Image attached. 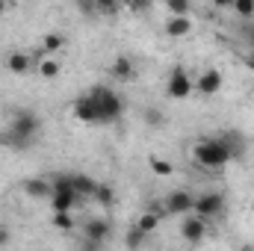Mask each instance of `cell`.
Masks as SVG:
<instances>
[{
    "label": "cell",
    "mask_w": 254,
    "mask_h": 251,
    "mask_svg": "<svg viewBox=\"0 0 254 251\" xmlns=\"http://www.w3.org/2000/svg\"><path fill=\"white\" fill-rule=\"evenodd\" d=\"M192 33V21L187 15H169L166 21V36L169 39H187Z\"/></svg>",
    "instance_id": "13"
},
{
    "label": "cell",
    "mask_w": 254,
    "mask_h": 251,
    "mask_svg": "<svg viewBox=\"0 0 254 251\" xmlns=\"http://www.w3.org/2000/svg\"><path fill=\"white\" fill-rule=\"evenodd\" d=\"M192 157H195V163H198V166H204V169H210V172H219V169H225V166L234 160L231 148H228L219 136L201 139V142L192 148Z\"/></svg>",
    "instance_id": "1"
},
{
    "label": "cell",
    "mask_w": 254,
    "mask_h": 251,
    "mask_svg": "<svg viewBox=\"0 0 254 251\" xmlns=\"http://www.w3.org/2000/svg\"><path fill=\"white\" fill-rule=\"evenodd\" d=\"M24 195L33 198V201H51V195H54L51 178H27L24 181Z\"/></svg>",
    "instance_id": "11"
},
{
    "label": "cell",
    "mask_w": 254,
    "mask_h": 251,
    "mask_svg": "<svg viewBox=\"0 0 254 251\" xmlns=\"http://www.w3.org/2000/svg\"><path fill=\"white\" fill-rule=\"evenodd\" d=\"M89 95H92L95 110H98V125H113V122L122 119V113H125V101L119 98L116 89H110V86L101 83V86H95Z\"/></svg>",
    "instance_id": "2"
},
{
    "label": "cell",
    "mask_w": 254,
    "mask_h": 251,
    "mask_svg": "<svg viewBox=\"0 0 254 251\" xmlns=\"http://www.w3.org/2000/svg\"><path fill=\"white\" fill-rule=\"evenodd\" d=\"M0 145H3V148H12V151H27L33 142L24 139V136H18L12 127H3V130H0Z\"/></svg>",
    "instance_id": "14"
},
{
    "label": "cell",
    "mask_w": 254,
    "mask_h": 251,
    "mask_svg": "<svg viewBox=\"0 0 254 251\" xmlns=\"http://www.w3.org/2000/svg\"><path fill=\"white\" fill-rule=\"evenodd\" d=\"M192 89H195V83H192V77L187 74V68H172V74H169V80H166V95L172 98V101H184V98H190Z\"/></svg>",
    "instance_id": "5"
},
{
    "label": "cell",
    "mask_w": 254,
    "mask_h": 251,
    "mask_svg": "<svg viewBox=\"0 0 254 251\" xmlns=\"http://www.w3.org/2000/svg\"><path fill=\"white\" fill-rule=\"evenodd\" d=\"M181 237H184L190 246L204 243V237H207V219H201L198 213H187V219L181 222Z\"/></svg>",
    "instance_id": "6"
},
{
    "label": "cell",
    "mask_w": 254,
    "mask_h": 251,
    "mask_svg": "<svg viewBox=\"0 0 254 251\" xmlns=\"http://www.w3.org/2000/svg\"><path fill=\"white\" fill-rule=\"evenodd\" d=\"M3 12H6V0H0V15H3Z\"/></svg>",
    "instance_id": "36"
},
{
    "label": "cell",
    "mask_w": 254,
    "mask_h": 251,
    "mask_svg": "<svg viewBox=\"0 0 254 251\" xmlns=\"http://www.w3.org/2000/svg\"><path fill=\"white\" fill-rule=\"evenodd\" d=\"M148 237H151V234H145L142 228H136V225H133V228L127 231L125 243H127V249H142V246L148 243Z\"/></svg>",
    "instance_id": "23"
},
{
    "label": "cell",
    "mask_w": 254,
    "mask_h": 251,
    "mask_svg": "<svg viewBox=\"0 0 254 251\" xmlns=\"http://www.w3.org/2000/svg\"><path fill=\"white\" fill-rule=\"evenodd\" d=\"M192 213H198L207 222L216 219V216H222L225 213V195L222 192H201L195 198V204H192Z\"/></svg>",
    "instance_id": "4"
},
{
    "label": "cell",
    "mask_w": 254,
    "mask_h": 251,
    "mask_svg": "<svg viewBox=\"0 0 254 251\" xmlns=\"http://www.w3.org/2000/svg\"><path fill=\"white\" fill-rule=\"evenodd\" d=\"M122 6H127V9H133V12H142V9H148L151 6V0H119Z\"/></svg>",
    "instance_id": "31"
},
{
    "label": "cell",
    "mask_w": 254,
    "mask_h": 251,
    "mask_svg": "<svg viewBox=\"0 0 254 251\" xmlns=\"http://www.w3.org/2000/svg\"><path fill=\"white\" fill-rule=\"evenodd\" d=\"M95 6H98V12H104V15H113L122 3H119V0H95Z\"/></svg>",
    "instance_id": "30"
},
{
    "label": "cell",
    "mask_w": 254,
    "mask_h": 251,
    "mask_svg": "<svg viewBox=\"0 0 254 251\" xmlns=\"http://www.w3.org/2000/svg\"><path fill=\"white\" fill-rule=\"evenodd\" d=\"M190 6H192V0H166L169 15H190Z\"/></svg>",
    "instance_id": "27"
},
{
    "label": "cell",
    "mask_w": 254,
    "mask_h": 251,
    "mask_svg": "<svg viewBox=\"0 0 254 251\" xmlns=\"http://www.w3.org/2000/svg\"><path fill=\"white\" fill-rule=\"evenodd\" d=\"M145 125L160 127L163 125V113H160V110H148V113H145Z\"/></svg>",
    "instance_id": "32"
},
{
    "label": "cell",
    "mask_w": 254,
    "mask_h": 251,
    "mask_svg": "<svg viewBox=\"0 0 254 251\" xmlns=\"http://www.w3.org/2000/svg\"><path fill=\"white\" fill-rule=\"evenodd\" d=\"M54 228L57 231H71L74 228V216H71V210H60V213H54Z\"/></svg>",
    "instance_id": "25"
},
{
    "label": "cell",
    "mask_w": 254,
    "mask_h": 251,
    "mask_svg": "<svg viewBox=\"0 0 254 251\" xmlns=\"http://www.w3.org/2000/svg\"><path fill=\"white\" fill-rule=\"evenodd\" d=\"M163 213H166V210H145V213L136 219V228H142L145 234H154V231L160 228V219H163Z\"/></svg>",
    "instance_id": "17"
},
{
    "label": "cell",
    "mask_w": 254,
    "mask_h": 251,
    "mask_svg": "<svg viewBox=\"0 0 254 251\" xmlns=\"http://www.w3.org/2000/svg\"><path fill=\"white\" fill-rule=\"evenodd\" d=\"M243 42L254 51V18H249V21L243 24Z\"/></svg>",
    "instance_id": "28"
},
{
    "label": "cell",
    "mask_w": 254,
    "mask_h": 251,
    "mask_svg": "<svg viewBox=\"0 0 254 251\" xmlns=\"http://www.w3.org/2000/svg\"><path fill=\"white\" fill-rule=\"evenodd\" d=\"M219 139H222V142H225V145L231 148V154H234V160H237V157L243 154V148H246V142H243V139H240V133H234V130H225V133H222Z\"/></svg>",
    "instance_id": "20"
},
{
    "label": "cell",
    "mask_w": 254,
    "mask_h": 251,
    "mask_svg": "<svg viewBox=\"0 0 254 251\" xmlns=\"http://www.w3.org/2000/svg\"><path fill=\"white\" fill-rule=\"evenodd\" d=\"M148 166H151V172H154L157 178H172V175H175V166H172L169 160H163V157H151Z\"/></svg>",
    "instance_id": "21"
},
{
    "label": "cell",
    "mask_w": 254,
    "mask_h": 251,
    "mask_svg": "<svg viewBox=\"0 0 254 251\" xmlns=\"http://www.w3.org/2000/svg\"><path fill=\"white\" fill-rule=\"evenodd\" d=\"M246 65H249V68H252V71H254V51H252V54H249V57H246Z\"/></svg>",
    "instance_id": "35"
},
{
    "label": "cell",
    "mask_w": 254,
    "mask_h": 251,
    "mask_svg": "<svg viewBox=\"0 0 254 251\" xmlns=\"http://www.w3.org/2000/svg\"><path fill=\"white\" fill-rule=\"evenodd\" d=\"M9 243H12V231H9L6 225H0V249H3V246H9Z\"/></svg>",
    "instance_id": "33"
},
{
    "label": "cell",
    "mask_w": 254,
    "mask_h": 251,
    "mask_svg": "<svg viewBox=\"0 0 254 251\" xmlns=\"http://www.w3.org/2000/svg\"><path fill=\"white\" fill-rule=\"evenodd\" d=\"M42 48H45L48 54H57V51H63V48H65V36H63V33H48V36L42 39Z\"/></svg>",
    "instance_id": "24"
},
{
    "label": "cell",
    "mask_w": 254,
    "mask_h": 251,
    "mask_svg": "<svg viewBox=\"0 0 254 251\" xmlns=\"http://www.w3.org/2000/svg\"><path fill=\"white\" fill-rule=\"evenodd\" d=\"M243 21H249V18H254V0H234V6H231Z\"/></svg>",
    "instance_id": "26"
},
{
    "label": "cell",
    "mask_w": 254,
    "mask_h": 251,
    "mask_svg": "<svg viewBox=\"0 0 254 251\" xmlns=\"http://www.w3.org/2000/svg\"><path fill=\"white\" fill-rule=\"evenodd\" d=\"M192 83H195V89H198L201 95H219L222 86H225V74H222L219 68H204Z\"/></svg>",
    "instance_id": "8"
},
{
    "label": "cell",
    "mask_w": 254,
    "mask_h": 251,
    "mask_svg": "<svg viewBox=\"0 0 254 251\" xmlns=\"http://www.w3.org/2000/svg\"><path fill=\"white\" fill-rule=\"evenodd\" d=\"M71 116H74L77 122H83V125H98V110H95V101H92V95H89V92H86V95H80V98L74 101Z\"/></svg>",
    "instance_id": "10"
},
{
    "label": "cell",
    "mask_w": 254,
    "mask_h": 251,
    "mask_svg": "<svg viewBox=\"0 0 254 251\" xmlns=\"http://www.w3.org/2000/svg\"><path fill=\"white\" fill-rule=\"evenodd\" d=\"M83 201H86V198H83L74 187H54L51 210H54V213H60V210H74V207H80Z\"/></svg>",
    "instance_id": "7"
},
{
    "label": "cell",
    "mask_w": 254,
    "mask_h": 251,
    "mask_svg": "<svg viewBox=\"0 0 254 251\" xmlns=\"http://www.w3.org/2000/svg\"><path fill=\"white\" fill-rule=\"evenodd\" d=\"M77 9H80L86 18H95V15H98V6H95V0H77Z\"/></svg>",
    "instance_id": "29"
},
{
    "label": "cell",
    "mask_w": 254,
    "mask_h": 251,
    "mask_svg": "<svg viewBox=\"0 0 254 251\" xmlns=\"http://www.w3.org/2000/svg\"><path fill=\"white\" fill-rule=\"evenodd\" d=\"M166 213L169 216H187V213H192V204H195V195L192 192H187V189H175V192H169L166 195Z\"/></svg>",
    "instance_id": "9"
},
{
    "label": "cell",
    "mask_w": 254,
    "mask_h": 251,
    "mask_svg": "<svg viewBox=\"0 0 254 251\" xmlns=\"http://www.w3.org/2000/svg\"><path fill=\"white\" fill-rule=\"evenodd\" d=\"M36 68H39V74H42L45 80H54V77H60V71H63V63H60L54 54H48L42 63L36 65Z\"/></svg>",
    "instance_id": "19"
},
{
    "label": "cell",
    "mask_w": 254,
    "mask_h": 251,
    "mask_svg": "<svg viewBox=\"0 0 254 251\" xmlns=\"http://www.w3.org/2000/svg\"><path fill=\"white\" fill-rule=\"evenodd\" d=\"M101 207H113L116 204V192H113V187L110 184H98V189H95V195H92Z\"/></svg>",
    "instance_id": "22"
},
{
    "label": "cell",
    "mask_w": 254,
    "mask_h": 251,
    "mask_svg": "<svg viewBox=\"0 0 254 251\" xmlns=\"http://www.w3.org/2000/svg\"><path fill=\"white\" fill-rule=\"evenodd\" d=\"M110 74L116 77V80H122V83H127V80H133V60L130 57H116L113 60V65H110Z\"/></svg>",
    "instance_id": "15"
},
{
    "label": "cell",
    "mask_w": 254,
    "mask_h": 251,
    "mask_svg": "<svg viewBox=\"0 0 254 251\" xmlns=\"http://www.w3.org/2000/svg\"><path fill=\"white\" fill-rule=\"evenodd\" d=\"M71 187L77 189L83 198H92V195H95V189H98V181H95V178H89V175H71Z\"/></svg>",
    "instance_id": "18"
},
{
    "label": "cell",
    "mask_w": 254,
    "mask_h": 251,
    "mask_svg": "<svg viewBox=\"0 0 254 251\" xmlns=\"http://www.w3.org/2000/svg\"><path fill=\"white\" fill-rule=\"evenodd\" d=\"M213 6H216V9H231L234 0H213Z\"/></svg>",
    "instance_id": "34"
},
{
    "label": "cell",
    "mask_w": 254,
    "mask_h": 251,
    "mask_svg": "<svg viewBox=\"0 0 254 251\" xmlns=\"http://www.w3.org/2000/svg\"><path fill=\"white\" fill-rule=\"evenodd\" d=\"M83 237L98 240V243H107V240L113 237V225H110L107 219H89V222L83 225Z\"/></svg>",
    "instance_id": "12"
},
{
    "label": "cell",
    "mask_w": 254,
    "mask_h": 251,
    "mask_svg": "<svg viewBox=\"0 0 254 251\" xmlns=\"http://www.w3.org/2000/svg\"><path fill=\"white\" fill-rule=\"evenodd\" d=\"M9 127H12L18 136H24V139L36 142V136L42 133V119H39L33 110H15V113H12V122H9Z\"/></svg>",
    "instance_id": "3"
},
{
    "label": "cell",
    "mask_w": 254,
    "mask_h": 251,
    "mask_svg": "<svg viewBox=\"0 0 254 251\" xmlns=\"http://www.w3.org/2000/svg\"><path fill=\"white\" fill-rule=\"evenodd\" d=\"M33 54H9L6 57V68L12 71V74H27L30 68H33Z\"/></svg>",
    "instance_id": "16"
}]
</instances>
